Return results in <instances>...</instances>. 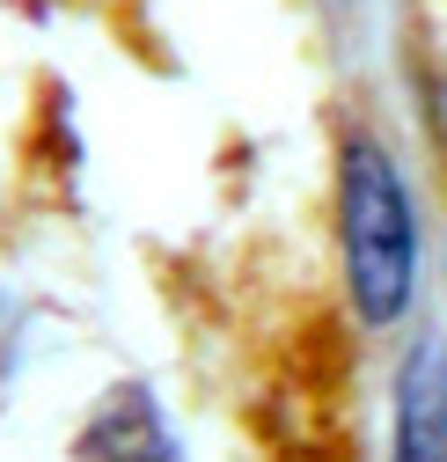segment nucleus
I'll use <instances>...</instances> for the list:
<instances>
[{"label":"nucleus","mask_w":447,"mask_h":462,"mask_svg":"<svg viewBox=\"0 0 447 462\" xmlns=\"http://www.w3.org/2000/svg\"><path fill=\"white\" fill-rule=\"evenodd\" d=\"M338 257H345V301L367 330L411 316L425 272V220L404 154L374 133L338 140Z\"/></svg>","instance_id":"f257e3e1"},{"label":"nucleus","mask_w":447,"mask_h":462,"mask_svg":"<svg viewBox=\"0 0 447 462\" xmlns=\"http://www.w3.org/2000/svg\"><path fill=\"white\" fill-rule=\"evenodd\" d=\"M388 462H447V337H418L388 396Z\"/></svg>","instance_id":"f03ea898"},{"label":"nucleus","mask_w":447,"mask_h":462,"mask_svg":"<svg viewBox=\"0 0 447 462\" xmlns=\"http://www.w3.org/2000/svg\"><path fill=\"white\" fill-rule=\"evenodd\" d=\"M81 462H184V448H177L169 419H161V396L125 382V389H110L88 411Z\"/></svg>","instance_id":"7ed1b4c3"}]
</instances>
